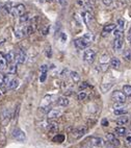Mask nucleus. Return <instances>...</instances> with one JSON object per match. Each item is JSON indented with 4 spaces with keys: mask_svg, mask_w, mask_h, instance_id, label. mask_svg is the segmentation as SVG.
I'll return each mask as SVG.
<instances>
[{
    "mask_svg": "<svg viewBox=\"0 0 131 148\" xmlns=\"http://www.w3.org/2000/svg\"><path fill=\"white\" fill-rule=\"evenodd\" d=\"M87 141H89V145L96 146V147H99V146H101L103 144V140H102V139H101V138H97V137L89 138V139H87Z\"/></svg>",
    "mask_w": 131,
    "mask_h": 148,
    "instance_id": "nucleus-11",
    "label": "nucleus"
},
{
    "mask_svg": "<svg viewBox=\"0 0 131 148\" xmlns=\"http://www.w3.org/2000/svg\"><path fill=\"white\" fill-rule=\"evenodd\" d=\"M13 137L15 138L17 141H20V142H24V141L26 140L25 132L22 130H20V128H15V130H13Z\"/></svg>",
    "mask_w": 131,
    "mask_h": 148,
    "instance_id": "nucleus-6",
    "label": "nucleus"
},
{
    "mask_svg": "<svg viewBox=\"0 0 131 148\" xmlns=\"http://www.w3.org/2000/svg\"><path fill=\"white\" fill-rule=\"evenodd\" d=\"M66 40H67V36H66L65 34H61V41H63V42H65Z\"/></svg>",
    "mask_w": 131,
    "mask_h": 148,
    "instance_id": "nucleus-50",
    "label": "nucleus"
},
{
    "mask_svg": "<svg viewBox=\"0 0 131 148\" xmlns=\"http://www.w3.org/2000/svg\"><path fill=\"white\" fill-rule=\"evenodd\" d=\"M65 140V137H63V135H57V136H55L54 138H53V141L54 142H56V143H61L63 141Z\"/></svg>",
    "mask_w": 131,
    "mask_h": 148,
    "instance_id": "nucleus-35",
    "label": "nucleus"
},
{
    "mask_svg": "<svg viewBox=\"0 0 131 148\" xmlns=\"http://www.w3.org/2000/svg\"><path fill=\"white\" fill-rule=\"evenodd\" d=\"M69 99L67 97H65V96H61V97H59L57 99V101H56V103H57V106H63V108H66V106H69Z\"/></svg>",
    "mask_w": 131,
    "mask_h": 148,
    "instance_id": "nucleus-17",
    "label": "nucleus"
},
{
    "mask_svg": "<svg viewBox=\"0 0 131 148\" xmlns=\"http://www.w3.org/2000/svg\"><path fill=\"white\" fill-rule=\"evenodd\" d=\"M58 130V123L56 122H51L48 125V132H57Z\"/></svg>",
    "mask_w": 131,
    "mask_h": 148,
    "instance_id": "nucleus-21",
    "label": "nucleus"
},
{
    "mask_svg": "<svg viewBox=\"0 0 131 148\" xmlns=\"http://www.w3.org/2000/svg\"><path fill=\"white\" fill-rule=\"evenodd\" d=\"M49 29L50 27L49 26H45L42 28V34H44V36H46V34H48V32H49Z\"/></svg>",
    "mask_w": 131,
    "mask_h": 148,
    "instance_id": "nucleus-42",
    "label": "nucleus"
},
{
    "mask_svg": "<svg viewBox=\"0 0 131 148\" xmlns=\"http://www.w3.org/2000/svg\"><path fill=\"white\" fill-rule=\"evenodd\" d=\"M127 142H128L129 144H131V136H130V137L127 138Z\"/></svg>",
    "mask_w": 131,
    "mask_h": 148,
    "instance_id": "nucleus-52",
    "label": "nucleus"
},
{
    "mask_svg": "<svg viewBox=\"0 0 131 148\" xmlns=\"http://www.w3.org/2000/svg\"><path fill=\"white\" fill-rule=\"evenodd\" d=\"M4 85V82H3V75H0V88L2 87Z\"/></svg>",
    "mask_w": 131,
    "mask_h": 148,
    "instance_id": "nucleus-48",
    "label": "nucleus"
},
{
    "mask_svg": "<svg viewBox=\"0 0 131 148\" xmlns=\"http://www.w3.org/2000/svg\"><path fill=\"white\" fill-rule=\"evenodd\" d=\"M12 16L14 17H20L23 14H25V5L24 4H18V5L14 6L11 11Z\"/></svg>",
    "mask_w": 131,
    "mask_h": 148,
    "instance_id": "nucleus-4",
    "label": "nucleus"
},
{
    "mask_svg": "<svg viewBox=\"0 0 131 148\" xmlns=\"http://www.w3.org/2000/svg\"><path fill=\"white\" fill-rule=\"evenodd\" d=\"M12 8H13V3H12V2H8L5 5L3 6V10H4L6 13H10V14H11Z\"/></svg>",
    "mask_w": 131,
    "mask_h": 148,
    "instance_id": "nucleus-34",
    "label": "nucleus"
},
{
    "mask_svg": "<svg viewBox=\"0 0 131 148\" xmlns=\"http://www.w3.org/2000/svg\"><path fill=\"white\" fill-rule=\"evenodd\" d=\"M22 34H23V37H27V36H30L34 32L35 28L32 26L31 24H28V25H25L24 27H22Z\"/></svg>",
    "mask_w": 131,
    "mask_h": 148,
    "instance_id": "nucleus-10",
    "label": "nucleus"
},
{
    "mask_svg": "<svg viewBox=\"0 0 131 148\" xmlns=\"http://www.w3.org/2000/svg\"><path fill=\"white\" fill-rule=\"evenodd\" d=\"M82 38H83L84 40H87L89 43H92L93 40H94V36H93L91 32H89V34H85Z\"/></svg>",
    "mask_w": 131,
    "mask_h": 148,
    "instance_id": "nucleus-32",
    "label": "nucleus"
},
{
    "mask_svg": "<svg viewBox=\"0 0 131 148\" xmlns=\"http://www.w3.org/2000/svg\"><path fill=\"white\" fill-rule=\"evenodd\" d=\"M117 27V25L113 23H109V24H106L104 27H103V36H105L106 34H109V32H113Z\"/></svg>",
    "mask_w": 131,
    "mask_h": 148,
    "instance_id": "nucleus-15",
    "label": "nucleus"
},
{
    "mask_svg": "<svg viewBox=\"0 0 131 148\" xmlns=\"http://www.w3.org/2000/svg\"><path fill=\"white\" fill-rule=\"evenodd\" d=\"M17 72V65L16 64H10V66L8 68V73L10 75H14V74H16Z\"/></svg>",
    "mask_w": 131,
    "mask_h": 148,
    "instance_id": "nucleus-25",
    "label": "nucleus"
},
{
    "mask_svg": "<svg viewBox=\"0 0 131 148\" xmlns=\"http://www.w3.org/2000/svg\"><path fill=\"white\" fill-rule=\"evenodd\" d=\"M100 64H108V56L107 54H103L102 58H101V61Z\"/></svg>",
    "mask_w": 131,
    "mask_h": 148,
    "instance_id": "nucleus-39",
    "label": "nucleus"
},
{
    "mask_svg": "<svg viewBox=\"0 0 131 148\" xmlns=\"http://www.w3.org/2000/svg\"><path fill=\"white\" fill-rule=\"evenodd\" d=\"M70 77H71L72 82H73L74 84H77V82H79V80H80V75H79L78 72H76V71L70 72Z\"/></svg>",
    "mask_w": 131,
    "mask_h": 148,
    "instance_id": "nucleus-18",
    "label": "nucleus"
},
{
    "mask_svg": "<svg viewBox=\"0 0 131 148\" xmlns=\"http://www.w3.org/2000/svg\"><path fill=\"white\" fill-rule=\"evenodd\" d=\"M61 115V112L59 110H50L47 113V118L48 119H55Z\"/></svg>",
    "mask_w": 131,
    "mask_h": 148,
    "instance_id": "nucleus-12",
    "label": "nucleus"
},
{
    "mask_svg": "<svg viewBox=\"0 0 131 148\" xmlns=\"http://www.w3.org/2000/svg\"><path fill=\"white\" fill-rule=\"evenodd\" d=\"M113 82H108V84H102L101 85V91H102L103 93H106L107 91H109L111 88H113Z\"/></svg>",
    "mask_w": 131,
    "mask_h": 148,
    "instance_id": "nucleus-26",
    "label": "nucleus"
},
{
    "mask_svg": "<svg viewBox=\"0 0 131 148\" xmlns=\"http://www.w3.org/2000/svg\"><path fill=\"white\" fill-rule=\"evenodd\" d=\"M110 66L113 67V69H119L121 66V62L118 58H113L110 60Z\"/></svg>",
    "mask_w": 131,
    "mask_h": 148,
    "instance_id": "nucleus-19",
    "label": "nucleus"
},
{
    "mask_svg": "<svg viewBox=\"0 0 131 148\" xmlns=\"http://www.w3.org/2000/svg\"><path fill=\"white\" fill-rule=\"evenodd\" d=\"M87 93L85 92H83V91H82V92H80L78 94V100H80V101H82V100H84V99H87Z\"/></svg>",
    "mask_w": 131,
    "mask_h": 148,
    "instance_id": "nucleus-37",
    "label": "nucleus"
},
{
    "mask_svg": "<svg viewBox=\"0 0 131 148\" xmlns=\"http://www.w3.org/2000/svg\"><path fill=\"white\" fill-rule=\"evenodd\" d=\"M101 124H102V126H108V120L106 118L102 119L101 120Z\"/></svg>",
    "mask_w": 131,
    "mask_h": 148,
    "instance_id": "nucleus-44",
    "label": "nucleus"
},
{
    "mask_svg": "<svg viewBox=\"0 0 131 148\" xmlns=\"http://www.w3.org/2000/svg\"><path fill=\"white\" fill-rule=\"evenodd\" d=\"M123 32H124V30L118 28V27H115V32H113V34H115V38H123Z\"/></svg>",
    "mask_w": 131,
    "mask_h": 148,
    "instance_id": "nucleus-30",
    "label": "nucleus"
},
{
    "mask_svg": "<svg viewBox=\"0 0 131 148\" xmlns=\"http://www.w3.org/2000/svg\"><path fill=\"white\" fill-rule=\"evenodd\" d=\"M0 96H1V93H0Z\"/></svg>",
    "mask_w": 131,
    "mask_h": 148,
    "instance_id": "nucleus-56",
    "label": "nucleus"
},
{
    "mask_svg": "<svg viewBox=\"0 0 131 148\" xmlns=\"http://www.w3.org/2000/svg\"><path fill=\"white\" fill-rule=\"evenodd\" d=\"M1 6H2V4H1V3H0V8H1Z\"/></svg>",
    "mask_w": 131,
    "mask_h": 148,
    "instance_id": "nucleus-54",
    "label": "nucleus"
},
{
    "mask_svg": "<svg viewBox=\"0 0 131 148\" xmlns=\"http://www.w3.org/2000/svg\"><path fill=\"white\" fill-rule=\"evenodd\" d=\"M103 3H104V5L106 6H110L111 4H113V0H102Z\"/></svg>",
    "mask_w": 131,
    "mask_h": 148,
    "instance_id": "nucleus-43",
    "label": "nucleus"
},
{
    "mask_svg": "<svg viewBox=\"0 0 131 148\" xmlns=\"http://www.w3.org/2000/svg\"><path fill=\"white\" fill-rule=\"evenodd\" d=\"M123 91H124L123 93L126 95V97H131V86L125 85L123 87Z\"/></svg>",
    "mask_w": 131,
    "mask_h": 148,
    "instance_id": "nucleus-29",
    "label": "nucleus"
},
{
    "mask_svg": "<svg viewBox=\"0 0 131 148\" xmlns=\"http://www.w3.org/2000/svg\"><path fill=\"white\" fill-rule=\"evenodd\" d=\"M123 58L125 61L131 62V50L130 49H125L123 52Z\"/></svg>",
    "mask_w": 131,
    "mask_h": 148,
    "instance_id": "nucleus-28",
    "label": "nucleus"
},
{
    "mask_svg": "<svg viewBox=\"0 0 131 148\" xmlns=\"http://www.w3.org/2000/svg\"><path fill=\"white\" fill-rule=\"evenodd\" d=\"M49 1H53V0H49Z\"/></svg>",
    "mask_w": 131,
    "mask_h": 148,
    "instance_id": "nucleus-55",
    "label": "nucleus"
},
{
    "mask_svg": "<svg viewBox=\"0 0 131 148\" xmlns=\"http://www.w3.org/2000/svg\"><path fill=\"white\" fill-rule=\"evenodd\" d=\"M128 122H129L128 117L123 116V117H121V118H119V119L117 120V124H118L119 126H123V125L127 124Z\"/></svg>",
    "mask_w": 131,
    "mask_h": 148,
    "instance_id": "nucleus-23",
    "label": "nucleus"
},
{
    "mask_svg": "<svg viewBox=\"0 0 131 148\" xmlns=\"http://www.w3.org/2000/svg\"><path fill=\"white\" fill-rule=\"evenodd\" d=\"M15 36H16V38H18V39H21V38H23L22 29L21 28H17L16 30H15Z\"/></svg>",
    "mask_w": 131,
    "mask_h": 148,
    "instance_id": "nucleus-36",
    "label": "nucleus"
},
{
    "mask_svg": "<svg viewBox=\"0 0 131 148\" xmlns=\"http://www.w3.org/2000/svg\"><path fill=\"white\" fill-rule=\"evenodd\" d=\"M5 60L8 64H13L14 61H15V52L13 51H10L8 53L5 54Z\"/></svg>",
    "mask_w": 131,
    "mask_h": 148,
    "instance_id": "nucleus-24",
    "label": "nucleus"
},
{
    "mask_svg": "<svg viewBox=\"0 0 131 148\" xmlns=\"http://www.w3.org/2000/svg\"><path fill=\"white\" fill-rule=\"evenodd\" d=\"M8 66V62L5 60V56L0 52V72H3Z\"/></svg>",
    "mask_w": 131,
    "mask_h": 148,
    "instance_id": "nucleus-14",
    "label": "nucleus"
},
{
    "mask_svg": "<svg viewBox=\"0 0 131 148\" xmlns=\"http://www.w3.org/2000/svg\"><path fill=\"white\" fill-rule=\"evenodd\" d=\"M99 67L101 68V70H102L103 72H105L108 69V64H100Z\"/></svg>",
    "mask_w": 131,
    "mask_h": 148,
    "instance_id": "nucleus-41",
    "label": "nucleus"
},
{
    "mask_svg": "<svg viewBox=\"0 0 131 148\" xmlns=\"http://www.w3.org/2000/svg\"><path fill=\"white\" fill-rule=\"evenodd\" d=\"M82 19H83L84 23L89 24V21H92V19H93L92 14L89 13V12H83V13H82Z\"/></svg>",
    "mask_w": 131,
    "mask_h": 148,
    "instance_id": "nucleus-20",
    "label": "nucleus"
},
{
    "mask_svg": "<svg viewBox=\"0 0 131 148\" xmlns=\"http://www.w3.org/2000/svg\"><path fill=\"white\" fill-rule=\"evenodd\" d=\"M95 58H96V52H95L93 49H85L83 53V60L87 63L91 64L95 61Z\"/></svg>",
    "mask_w": 131,
    "mask_h": 148,
    "instance_id": "nucleus-3",
    "label": "nucleus"
},
{
    "mask_svg": "<svg viewBox=\"0 0 131 148\" xmlns=\"http://www.w3.org/2000/svg\"><path fill=\"white\" fill-rule=\"evenodd\" d=\"M127 38H128V40L131 41V28L129 29V32H128V36H127Z\"/></svg>",
    "mask_w": 131,
    "mask_h": 148,
    "instance_id": "nucleus-51",
    "label": "nucleus"
},
{
    "mask_svg": "<svg viewBox=\"0 0 131 148\" xmlns=\"http://www.w3.org/2000/svg\"><path fill=\"white\" fill-rule=\"evenodd\" d=\"M47 78V72H41V76H40V82H44Z\"/></svg>",
    "mask_w": 131,
    "mask_h": 148,
    "instance_id": "nucleus-40",
    "label": "nucleus"
},
{
    "mask_svg": "<svg viewBox=\"0 0 131 148\" xmlns=\"http://www.w3.org/2000/svg\"><path fill=\"white\" fill-rule=\"evenodd\" d=\"M87 87H89V85L87 84V82H83L81 86H80V90H82L83 91L84 90V88H87Z\"/></svg>",
    "mask_w": 131,
    "mask_h": 148,
    "instance_id": "nucleus-46",
    "label": "nucleus"
},
{
    "mask_svg": "<svg viewBox=\"0 0 131 148\" xmlns=\"http://www.w3.org/2000/svg\"><path fill=\"white\" fill-rule=\"evenodd\" d=\"M115 135H118V136H125L126 135V132H127V130H126L124 126H118V127H115Z\"/></svg>",
    "mask_w": 131,
    "mask_h": 148,
    "instance_id": "nucleus-22",
    "label": "nucleus"
},
{
    "mask_svg": "<svg viewBox=\"0 0 131 148\" xmlns=\"http://www.w3.org/2000/svg\"><path fill=\"white\" fill-rule=\"evenodd\" d=\"M15 61L17 62V64H24L27 61V56L25 51L22 49H19L16 53H15Z\"/></svg>",
    "mask_w": 131,
    "mask_h": 148,
    "instance_id": "nucleus-5",
    "label": "nucleus"
},
{
    "mask_svg": "<svg viewBox=\"0 0 131 148\" xmlns=\"http://www.w3.org/2000/svg\"><path fill=\"white\" fill-rule=\"evenodd\" d=\"M111 98L115 103H125L126 101V95L122 91H113Z\"/></svg>",
    "mask_w": 131,
    "mask_h": 148,
    "instance_id": "nucleus-1",
    "label": "nucleus"
},
{
    "mask_svg": "<svg viewBox=\"0 0 131 148\" xmlns=\"http://www.w3.org/2000/svg\"><path fill=\"white\" fill-rule=\"evenodd\" d=\"M19 85H20L19 79H17V78H13V79L10 82V84L6 86V88H8V90H15V89H17V88L19 87Z\"/></svg>",
    "mask_w": 131,
    "mask_h": 148,
    "instance_id": "nucleus-16",
    "label": "nucleus"
},
{
    "mask_svg": "<svg viewBox=\"0 0 131 148\" xmlns=\"http://www.w3.org/2000/svg\"><path fill=\"white\" fill-rule=\"evenodd\" d=\"M113 113H115V115H117V116H121V115L127 114V111L124 110V108H118V110H115Z\"/></svg>",
    "mask_w": 131,
    "mask_h": 148,
    "instance_id": "nucleus-33",
    "label": "nucleus"
},
{
    "mask_svg": "<svg viewBox=\"0 0 131 148\" xmlns=\"http://www.w3.org/2000/svg\"><path fill=\"white\" fill-rule=\"evenodd\" d=\"M130 44H131V41H130Z\"/></svg>",
    "mask_w": 131,
    "mask_h": 148,
    "instance_id": "nucleus-57",
    "label": "nucleus"
},
{
    "mask_svg": "<svg viewBox=\"0 0 131 148\" xmlns=\"http://www.w3.org/2000/svg\"><path fill=\"white\" fill-rule=\"evenodd\" d=\"M123 44H124L123 38H115V41H113V48H115V50H120V49H122Z\"/></svg>",
    "mask_w": 131,
    "mask_h": 148,
    "instance_id": "nucleus-13",
    "label": "nucleus"
},
{
    "mask_svg": "<svg viewBox=\"0 0 131 148\" xmlns=\"http://www.w3.org/2000/svg\"><path fill=\"white\" fill-rule=\"evenodd\" d=\"M47 56L48 58H50L51 56V48H48V50H47Z\"/></svg>",
    "mask_w": 131,
    "mask_h": 148,
    "instance_id": "nucleus-49",
    "label": "nucleus"
},
{
    "mask_svg": "<svg viewBox=\"0 0 131 148\" xmlns=\"http://www.w3.org/2000/svg\"><path fill=\"white\" fill-rule=\"evenodd\" d=\"M58 2H59V3H63V0H58Z\"/></svg>",
    "mask_w": 131,
    "mask_h": 148,
    "instance_id": "nucleus-53",
    "label": "nucleus"
},
{
    "mask_svg": "<svg viewBox=\"0 0 131 148\" xmlns=\"http://www.w3.org/2000/svg\"><path fill=\"white\" fill-rule=\"evenodd\" d=\"M68 72H69L68 69H63V71L60 74H61V76H67V75H68Z\"/></svg>",
    "mask_w": 131,
    "mask_h": 148,
    "instance_id": "nucleus-47",
    "label": "nucleus"
},
{
    "mask_svg": "<svg viewBox=\"0 0 131 148\" xmlns=\"http://www.w3.org/2000/svg\"><path fill=\"white\" fill-rule=\"evenodd\" d=\"M19 111H20V103H18L15 108V113H14V119L16 120L18 118V115H19Z\"/></svg>",
    "mask_w": 131,
    "mask_h": 148,
    "instance_id": "nucleus-38",
    "label": "nucleus"
},
{
    "mask_svg": "<svg viewBox=\"0 0 131 148\" xmlns=\"http://www.w3.org/2000/svg\"><path fill=\"white\" fill-rule=\"evenodd\" d=\"M74 44H75V46H76V48H78V49H85V48L89 47V45L91 44V43H89L87 40H84L83 38H78V39H76V40L74 41Z\"/></svg>",
    "mask_w": 131,
    "mask_h": 148,
    "instance_id": "nucleus-8",
    "label": "nucleus"
},
{
    "mask_svg": "<svg viewBox=\"0 0 131 148\" xmlns=\"http://www.w3.org/2000/svg\"><path fill=\"white\" fill-rule=\"evenodd\" d=\"M30 20V14L25 13L22 16H20V23H27Z\"/></svg>",
    "mask_w": 131,
    "mask_h": 148,
    "instance_id": "nucleus-27",
    "label": "nucleus"
},
{
    "mask_svg": "<svg viewBox=\"0 0 131 148\" xmlns=\"http://www.w3.org/2000/svg\"><path fill=\"white\" fill-rule=\"evenodd\" d=\"M105 140L106 142L111 144L113 146H119L120 145V141L118 140V138L115 137L113 134H107V135L105 136Z\"/></svg>",
    "mask_w": 131,
    "mask_h": 148,
    "instance_id": "nucleus-9",
    "label": "nucleus"
},
{
    "mask_svg": "<svg viewBox=\"0 0 131 148\" xmlns=\"http://www.w3.org/2000/svg\"><path fill=\"white\" fill-rule=\"evenodd\" d=\"M41 72H48L47 65H43V66H41Z\"/></svg>",
    "mask_w": 131,
    "mask_h": 148,
    "instance_id": "nucleus-45",
    "label": "nucleus"
},
{
    "mask_svg": "<svg viewBox=\"0 0 131 148\" xmlns=\"http://www.w3.org/2000/svg\"><path fill=\"white\" fill-rule=\"evenodd\" d=\"M117 27L122 30H124V27H125V21H124L123 19H118V21H117Z\"/></svg>",
    "mask_w": 131,
    "mask_h": 148,
    "instance_id": "nucleus-31",
    "label": "nucleus"
},
{
    "mask_svg": "<svg viewBox=\"0 0 131 148\" xmlns=\"http://www.w3.org/2000/svg\"><path fill=\"white\" fill-rule=\"evenodd\" d=\"M0 118H1V123L3 125H8V123L12 118V112L8 108H4L0 114Z\"/></svg>",
    "mask_w": 131,
    "mask_h": 148,
    "instance_id": "nucleus-2",
    "label": "nucleus"
},
{
    "mask_svg": "<svg viewBox=\"0 0 131 148\" xmlns=\"http://www.w3.org/2000/svg\"><path fill=\"white\" fill-rule=\"evenodd\" d=\"M87 128L85 126L77 127L76 130H74L72 136H73L74 139H80V138H82L85 134H87Z\"/></svg>",
    "mask_w": 131,
    "mask_h": 148,
    "instance_id": "nucleus-7",
    "label": "nucleus"
}]
</instances>
